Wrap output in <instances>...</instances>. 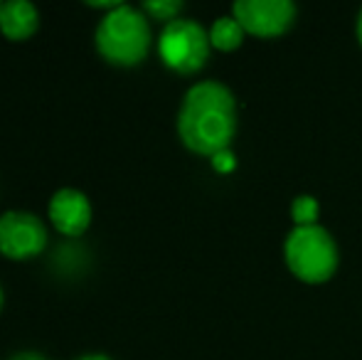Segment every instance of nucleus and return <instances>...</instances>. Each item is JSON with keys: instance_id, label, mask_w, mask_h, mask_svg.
Returning a JSON list of instances; mask_svg holds the SVG:
<instances>
[{"instance_id": "13", "label": "nucleus", "mask_w": 362, "mask_h": 360, "mask_svg": "<svg viewBox=\"0 0 362 360\" xmlns=\"http://www.w3.org/2000/svg\"><path fill=\"white\" fill-rule=\"evenodd\" d=\"M8 360H47L42 353H35V351H23V353H15Z\"/></svg>"}, {"instance_id": "15", "label": "nucleus", "mask_w": 362, "mask_h": 360, "mask_svg": "<svg viewBox=\"0 0 362 360\" xmlns=\"http://www.w3.org/2000/svg\"><path fill=\"white\" fill-rule=\"evenodd\" d=\"M358 40H360V45H362V10H360V15H358Z\"/></svg>"}, {"instance_id": "12", "label": "nucleus", "mask_w": 362, "mask_h": 360, "mask_svg": "<svg viewBox=\"0 0 362 360\" xmlns=\"http://www.w3.org/2000/svg\"><path fill=\"white\" fill-rule=\"evenodd\" d=\"M212 166L219 170V173H229V170L234 168V156H232V151H222V153H217V156H212Z\"/></svg>"}, {"instance_id": "16", "label": "nucleus", "mask_w": 362, "mask_h": 360, "mask_svg": "<svg viewBox=\"0 0 362 360\" xmlns=\"http://www.w3.org/2000/svg\"><path fill=\"white\" fill-rule=\"evenodd\" d=\"M0 306H3V286H0Z\"/></svg>"}, {"instance_id": "1", "label": "nucleus", "mask_w": 362, "mask_h": 360, "mask_svg": "<svg viewBox=\"0 0 362 360\" xmlns=\"http://www.w3.org/2000/svg\"><path fill=\"white\" fill-rule=\"evenodd\" d=\"M237 131V101L219 82H197L187 89L177 114V134L190 151L217 156L229 149Z\"/></svg>"}, {"instance_id": "2", "label": "nucleus", "mask_w": 362, "mask_h": 360, "mask_svg": "<svg viewBox=\"0 0 362 360\" xmlns=\"http://www.w3.org/2000/svg\"><path fill=\"white\" fill-rule=\"evenodd\" d=\"M101 57L121 67L139 64L151 50V25L144 10L121 3L99 20L94 33Z\"/></svg>"}, {"instance_id": "11", "label": "nucleus", "mask_w": 362, "mask_h": 360, "mask_svg": "<svg viewBox=\"0 0 362 360\" xmlns=\"http://www.w3.org/2000/svg\"><path fill=\"white\" fill-rule=\"evenodd\" d=\"M182 10V3L180 0H146L144 3V13L153 15L156 20H177V13Z\"/></svg>"}, {"instance_id": "8", "label": "nucleus", "mask_w": 362, "mask_h": 360, "mask_svg": "<svg viewBox=\"0 0 362 360\" xmlns=\"http://www.w3.org/2000/svg\"><path fill=\"white\" fill-rule=\"evenodd\" d=\"M40 10L30 0H5L0 3V30L10 40H25L37 30Z\"/></svg>"}, {"instance_id": "7", "label": "nucleus", "mask_w": 362, "mask_h": 360, "mask_svg": "<svg viewBox=\"0 0 362 360\" xmlns=\"http://www.w3.org/2000/svg\"><path fill=\"white\" fill-rule=\"evenodd\" d=\"M49 222L54 225V230L62 232L67 237H76L89 227L91 222V202L76 187H62L49 197L47 205Z\"/></svg>"}, {"instance_id": "3", "label": "nucleus", "mask_w": 362, "mask_h": 360, "mask_svg": "<svg viewBox=\"0 0 362 360\" xmlns=\"http://www.w3.org/2000/svg\"><path fill=\"white\" fill-rule=\"evenodd\" d=\"M338 245L320 225L296 227L286 240V262L291 272L308 284L328 281L338 269Z\"/></svg>"}, {"instance_id": "14", "label": "nucleus", "mask_w": 362, "mask_h": 360, "mask_svg": "<svg viewBox=\"0 0 362 360\" xmlns=\"http://www.w3.org/2000/svg\"><path fill=\"white\" fill-rule=\"evenodd\" d=\"M76 360H111L109 356H104V353H86V356L76 358Z\"/></svg>"}, {"instance_id": "6", "label": "nucleus", "mask_w": 362, "mask_h": 360, "mask_svg": "<svg viewBox=\"0 0 362 360\" xmlns=\"http://www.w3.org/2000/svg\"><path fill=\"white\" fill-rule=\"evenodd\" d=\"M234 18L239 20L244 33L276 37L293 25L296 5L291 0H239L234 3Z\"/></svg>"}, {"instance_id": "10", "label": "nucleus", "mask_w": 362, "mask_h": 360, "mask_svg": "<svg viewBox=\"0 0 362 360\" xmlns=\"http://www.w3.org/2000/svg\"><path fill=\"white\" fill-rule=\"evenodd\" d=\"M318 200L310 195H298L291 205V215L296 220V227H308V225H318Z\"/></svg>"}, {"instance_id": "9", "label": "nucleus", "mask_w": 362, "mask_h": 360, "mask_svg": "<svg viewBox=\"0 0 362 360\" xmlns=\"http://www.w3.org/2000/svg\"><path fill=\"white\" fill-rule=\"evenodd\" d=\"M242 40H244V28L239 25V20L234 18H217L215 23H212V28H210V42H212V47H217V50H234V47H239L242 45Z\"/></svg>"}, {"instance_id": "4", "label": "nucleus", "mask_w": 362, "mask_h": 360, "mask_svg": "<svg viewBox=\"0 0 362 360\" xmlns=\"http://www.w3.org/2000/svg\"><path fill=\"white\" fill-rule=\"evenodd\" d=\"M210 45V33L200 23L177 18L163 28L160 40H158V54L170 69L180 74H192L207 62Z\"/></svg>"}, {"instance_id": "5", "label": "nucleus", "mask_w": 362, "mask_h": 360, "mask_svg": "<svg viewBox=\"0 0 362 360\" xmlns=\"http://www.w3.org/2000/svg\"><path fill=\"white\" fill-rule=\"evenodd\" d=\"M47 247V227L35 212L8 210L0 215V255L30 260Z\"/></svg>"}]
</instances>
